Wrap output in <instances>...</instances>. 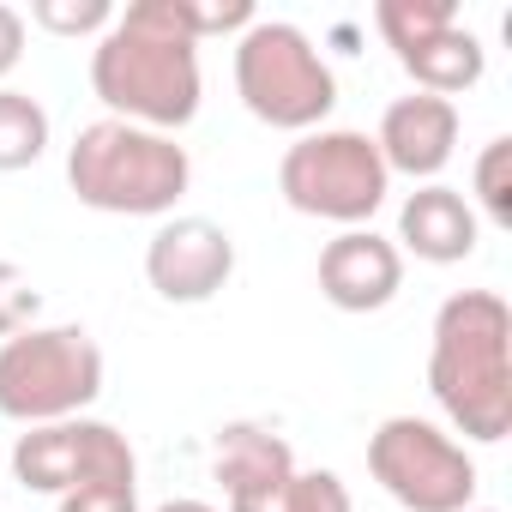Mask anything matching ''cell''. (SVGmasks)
Wrapping results in <instances>:
<instances>
[{"instance_id": "17", "label": "cell", "mask_w": 512, "mask_h": 512, "mask_svg": "<svg viewBox=\"0 0 512 512\" xmlns=\"http://www.w3.org/2000/svg\"><path fill=\"white\" fill-rule=\"evenodd\" d=\"M470 187H476L482 217L500 223V229H512V139H506V133H494V139L476 151V175H470Z\"/></svg>"}, {"instance_id": "10", "label": "cell", "mask_w": 512, "mask_h": 512, "mask_svg": "<svg viewBox=\"0 0 512 512\" xmlns=\"http://www.w3.org/2000/svg\"><path fill=\"white\" fill-rule=\"evenodd\" d=\"M235 278V235L211 217H163L157 235L145 241V284L175 302L199 308Z\"/></svg>"}, {"instance_id": "4", "label": "cell", "mask_w": 512, "mask_h": 512, "mask_svg": "<svg viewBox=\"0 0 512 512\" xmlns=\"http://www.w3.org/2000/svg\"><path fill=\"white\" fill-rule=\"evenodd\" d=\"M235 97L253 121L278 133H314L338 109V79L314 37L290 19H253L235 37Z\"/></svg>"}, {"instance_id": "14", "label": "cell", "mask_w": 512, "mask_h": 512, "mask_svg": "<svg viewBox=\"0 0 512 512\" xmlns=\"http://www.w3.org/2000/svg\"><path fill=\"white\" fill-rule=\"evenodd\" d=\"M211 476L223 482L229 512H235V506H253L272 488H284L296 476V452L284 434H272L260 422H223L211 440Z\"/></svg>"}, {"instance_id": "13", "label": "cell", "mask_w": 512, "mask_h": 512, "mask_svg": "<svg viewBox=\"0 0 512 512\" xmlns=\"http://www.w3.org/2000/svg\"><path fill=\"white\" fill-rule=\"evenodd\" d=\"M476 241H482V217L446 181H428L398 205V253H416L428 266H458L476 253Z\"/></svg>"}, {"instance_id": "9", "label": "cell", "mask_w": 512, "mask_h": 512, "mask_svg": "<svg viewBox=\"0 0 512 512\" xmlns=\"http://www.w3.org/2000/svg\"><path fill=\"white\" fill-rule=\"evenodd\" d=\"M374 25L386 37V49L398 55V67L416 79V91L428 97H458L470 85H482L488 73V55L482 43L458 25V7L452 0H380L374 7Z\"/></svg>"}, {"instance_id": "22", "label": "cell", "mask_w": 512, "mask_h": 512, "mask_svg": "<svg viewBox=\"0 0 512 512\" xmlns=\"http://www.w3.org/2000/svg\"><path fill=\"white\" fill-rule=\"evenodd\" d=\"M151 512H217L211 500H163V506H151Z\"/></svg>"}, {"instance_id": "20", "label": "cell", "mask_w": 512, "mask_h": 512, "mask_svg": "<svg viewBox=\"0 0 512 512\" xmlns=\"http://www.w3.org/2000/svg\"><path fill=\"white\" fill-rule=\"evenodd\" d=\"M61 512H139V482H127V488H79V494H61Z\"/></svg>"}, {"instance_id": "19", "label": "cell", "mask_w": 512, "mask_h": 512, "mask_svg": "<svg viewBox=\"0 0 512 512\" xmlns=\"http://www.w3.org/2000/svg\"><path fill=\"white\" fill-rule=\"evenodd\" d=\"M37 314H43V290L31 284V272L13 266V260H0V344L31 332Z\"/></svg>"}, {"instance_id": "2", "label": "cell", "mask_w": 512, "mask_h": 512, "mask_svg": "<svg viewBox=\"0 0 512 512\" xmlns=\"http://www.w3.org/2000/svg\"><path fill=\"white\" fill-rule=\"evenodd\" d=\"M428 392L452 434L500 446L512 434V308L494 290H458L428 332Z\"/></svg>"}, {"instance_id": "8", "label": "cell", "mask_w": 512, "mask_h": 512, "mask_svg": "<svg viewBox=\"0 0 512 512\" xmlns=\"http://www.w3.org/2000/svg\"><path fill=\"white\" fill-rule=\"evenodd\" d=\"M13 476L31 494H79V488H127L139 482L133 440L115 422L97 416H67L19 434L13 446Z\"/></svg>"}, {"instance_id": "21", "label": "cell", "mask_w": 512, "mask_h": 512, "mask_svg": "<svg viewBox=\"0 0 512 512\" xmlns=\"http://www.w3.org/2000/svg\"><path fill=\"white\" fill-rule=\"evenodd\" d=\"M19 61H25V13L19 7H0V85L13 79Z\"/></svg>"}, {"instance_id": "11", "label": "cell", "mask_w": 512, "mask_h": 512, "mask_svg": "<svg viewBox=\"0 0 512 512\" xmlns=\"http://www.w3.org/2000/svg\"><path fill=\"white\" fill-rule=\"evenodd\" d=\"M404 290V253L380 229H344L320 247V296L338 314H380Z\"/></svg>"}, {"instance_id": "1", "label": "cell", "mask_w": 512, "mask_h": 512, "mask_svg": "<svg viewBox=\"0 0 512 512\" xmlns=\"http://www.w3.org/2000/svg\"><path fill=\"white\" fill-rule=\"evenodd\" d=\"M91 91L109 121H133L151 133H181L199 115V37L187 0H133L91 49Z\"/></svg>"}, {"instance_id": "16", "label": "cell", "mask_w": 512, "mask_h": 512, "mask_svg": "<svg viewBox=\"0 0 512 512\" xmlns=\"http://www.w3.org/2000/svg\"><path fill=\"white\" fill-rule=\"evenodd\" d=\"M235 512H356V500L338 470H296L284 488H272L253 506H235Z\"/></svg>"}, {"instance_id": "12", "label": "cell", "mask_w": 512, "mask_h": 512, "mask_svg": "<svg viewBox=\"0 0 512 512\" xmlns=\"http://www.w3.org/2000/svg\"><path fill=\"white\" fill-rule=\"evenodd\" d=\"M458 127H464V121H458V103H446V97L410 91V97L386 103L380 133H374L386 175H410V181L428 187V181L452 163V151H458Z\"/></svg>"}, {"instance_id": "15", "label": "cell", "mask_w": 512, "mask_h": 512, "mask_svg": "<svg viewBox=\"0 0 512 512\" xmlns=\"http://www.w3.org/2000/svg\"><path fill=\"white\" fill-rule=\"evenodd\" d=\"M49 151V109L31 91L0 85V175H19Z\"/></svg>"}, {"instance_id": "7", "label": "cell", "mask_w": 512, "mask_h": 512, "mask_svg": "<svg viewBox=\"0 0 512 512\" xmlns=\"http://www.w3.org/2000/svg\"><path fill=\"white\" fill-rule=\"evenodd\" d=\"M368 476L404 512H464L476 506V458L428 416H386L368 434Z\"/></svg>"}, {"instance_id": "23", "label": "cell", "mask_w": 512, "mask_h": 512, "mask_svg": "<svg viewBox=\"0 0 512 512\" xmlns=\"http://www.w3.org/2000/svg\"><path fill=\"white\" fill-rule=\"evenodd\" d=\"M464 512H494V506H464Z\"/></svg>"}, {"instance_id": "6", "label": "cell", "mask_w": 512, "mask_h": 512, "mask_svg": "<svg viewBox=\"0 0 512 512\" xmlns=\"http://www.w3.org/2000/svg\"><path fill=\"white\" fill-rule=\"evenodd\" d=\"M278 193L290 211L302 217H326V223H344V229H368L374 211L386 205L392 193V175L380 163V145L374 133H356V127H314L302 133L284 163H278Z\"/></svg>"}, {"instance_id": "18", "label": "cell", "mask_w": 512, "mask_h": 512, "mask_svg": "<svg viewBox=\"0 0 512 512\" xmlns=\"http://www.w3.org/2000/svg\"><path fill=\"white\" fill-rule=\"evenodd\" d=\"M31 25H43L55 37H103L115 25V7L109 0H37Z\"/></svg>"}, {"instance_id": "3", "label": "cell", "mask_w": 512, "mask_h": 512, "mask_svg": "<svg viewBox=\"0 0 512 512\" xmlns=\"http://www.w3.org/2000/svg\"><path fill=\"white\" fill-rule=\"evenodd\" d=\"M67 187L103 217H169L193 187V157L169 133L103 115L67 145Z\"/></svg>"}, {"instance_id": "5", "label": "cell", "mask_w": 512, "mask_h": 512, "mask_svg": "<svg viewBox=\"0 0 512 512\" xmlns=\"http://www.w3.org/2000/svg\"><path fill=\"white\" fill-rule=\"evenodd\" d=\"M103 398V350L85 326H31L0 344V416L43 428Z\"/></svg>"}]
</instances>
